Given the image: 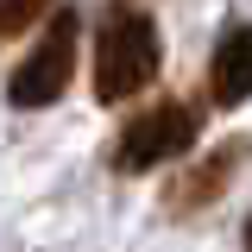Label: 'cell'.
I'll return each instance as SVG.
<instances>
[{
  "label": "cell",
  "instance_id": "6da1fadb",
  "mask_svg": "<svg viewBox=\"0 0 252 252\" xmlns=\"http://www.w3.org/2000/svg\"><path fill=\"white\" fill-rule=\"evenodd\" d=\"M158 69H164L158 19L139 0H107L101 6V38H94V94L101 101H132L158 82Z\"/></svg>",
  "mask_w": 252,
  "mask_h": 252
},
{
  "label": "cell",
  "instance_id": "7a4b0ae2",
  "mask_svg": "<svg viewBox=\"0 0 252 252\" xmlns=\"http://www.w3.org/2000/svg\"><path fill=\"white\" fill-rule=\"evenodd\" d=\"M195 132H202V114H195L189 101H158V107H145L139 120L120 126V139H114L107 164H114L120 177L158 170V164H170V158L195 152Z\"/></svg>",
  "mask_w": 252,
  "mask_h": 252
},
{
  "label": "cell",
  "instance_id": "3957f363",
  "mask_svg": "<svg viewBox=\"0 0 252 252\" xmlns=\"http://www.w3.org/2000/svg\"><path fill=\"white\" fill-rule=\"evenodd\" d=\"M76 38H82L76 6H57L51 26H44V38H38V51L6 76V101L13 107H51V101H63L69 76H76Z\"/></svg>",
  "mask_w": 252,
  "mask_h": 252
},
{
  "label": "cell",
  "instance_id": "277c9868",
  "mask_svg": "<svg viewBox=\"0 0 252 252\" xmlns=\"http://www.w3.org/2000/svg\"><path fill=\"white\" fill-rule=\"evenodd\" d=\"M246 152H252V139H220V145L202 158L189 177L170 183V215L189 220V215H202V208H215L220 195H227V183H233V170L246 164Z\"/></svg>",
  "mask_w": 252,
  "mask_h": 252
},
{
  "label": "cell",
  "instance_id": "5b68a950",
  "mask_svg": "<svg viewBox=\"0 0 252 252\" xmlns=\"http://www.w3.org/2000/svg\"><path fill=\"white\" fill-rule=\"evenodd\" d=\"M208 101H215V107L252 101V26H233L215 44V63H208Z\"/></svg>",
  "mask_w": 252,
  "mask_h": 252
},
{
  "label": "cell",
  "instance_id": "8992f818",
  "mask_svg": "<svg viewBox=\"0 0 252 252\" xmlns=\"http://www.w3.org/2000/svg\"><path fill=\"white\" fill-rule=\"evenodd\" d=\"M44 13H57V0H0V51H6L19 32H32Z\"/></svg>",
  "mask_w": 252,
  "mask_h": 252
},
{
  "label": "cell",
  "instance_id": "52a82bcc",
  "mask_svg": "<svg viewBox=\"0 0 252 252\" xmlns=\"http://www.w3.org/2000/svg\"><path fill=\"white\" fill-rule=\"evenodd\" d=\"M246 252H252V220H246Z\"/></svg>",
  "mask_w": 252,
  "mask_h": 252
}]
</instances>
